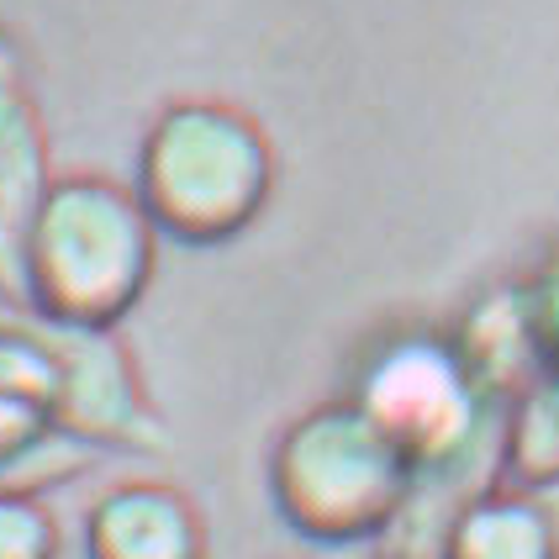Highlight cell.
Instances as JSON below:
<instances>
[{"instance_id": "obj_12", "label": "cell", "mask_w": 559, "mask_h": 559, "mask_svg": "<svg viewBox=\"0 0 559 559\" xmlns=\"http://www.w3.org/2000/svg\"><path fill=\"white\" fill-rule=\"evenodd\" d=\"M59 518L37 491H0V559H59Z\"/></svg>"}, {"instance_id": "obj_4", "label": "cell", "mask_w": 559, "mask_h": 559, "mask_svg": "<svg viewBox=\"0 0 559 559\" xmlns=\"http://www.w3.org/2000/svg\"><path fill=\"white\" fill-rule=\"evenodd\" d=\"M348 402L402 449L417 486L465 475L480 460V438L501 433V412L480 396L454 343L433 333L380 343L354 374Z\"/></svg>"}, {"instance_id": "obj_9", "label": "cell", "mask_w": 559, "mask_h": 559, "mask_svg": "<svg viewBox=\"0 0 559 559\" xmlns=\"http://www.w3.org/2000/svg\"><path fill=\"white\" fill-rule=\"evenodd\" d=\"M438 559H555L538 491L497 486L460 501L443 523Z\"/></svg>"}, {"instance_id": "obj_3", "label": "cell", "mask_w": 559, "mask_h": 559, "mask_svg": "<svg viewBox=\"0 0 559 559\" xmlns=\"http://www.w3.org/2000/svg\"><path fill=\"white\" fill-rule=\"evenodd\" d=\"M264 480L285 528L333 549L385 538L417 497V475L402 449L348 396L290 417L270 443Z\"/></svg>"}, {"instance_id": "obj_6", "label": "cell", "mask_w": 559, "mask_h": 559, "mask_svg": "<svg viewBox=\"0 0 559 559\" xmlns=\"http://www.w3.org/2000/svg\"><path fill=\"white\" fill-rule=\"evenodd\" d=\"M53 148L16 37L0 32V296L22 307L32 222L53 190Z\"/></svg>"}, {"instance_id": "obj_5", "label": "cell", "mask_w": 559, "mask_h": 559, "mask_svg": "<svg viewBox=\"0 0 559 559\" xmlns=\"http://www.w3.org/2000/svg\"><path fill=\"white\" fill-rule=\"evenodd\" d=\"M48 328V322H43ZM59 354V396L53 423L91 454L122 449V454H158L169 433L158 423L154 402L143 391V374L132 365L117 333H85V328H48Z\"/></svg>"}, {"instance_id": "obj_10", "label": "cell", "mask_w": 559, "mask_h": 559, "mask_svg": "<svg viewBox=\"0 0 559 559\" xmlns=\"http://www.w3.org/2000/svg\"><path fill=\"white\" fill-rule=\"evenodd\" d=\"M497 460L507 469V486L523 491L559 486V365H549L523 396L501 406Z\"/></svg>"}, {"instance_id": "obj_1", "label": "cell", "mask_w": 559, "mask_h": 559, "mask_svg": "<svg viewBox=\"0 0 559 559\" xmlns=\"http://www.w3.org/2000/svg\"><path fill=\"white\" fill-rule=\"evenodd\" d=\"M158 270V227L138 190L111 175H59L27 238L22 307L48 328L117 333Z\"/></svg>"}, {"instance_id": "obj_13", "label": "cell", "mask_w": 559, "mask_h": 559, "mask_svg": "<svg viewBox=\"0 0 559 559\" xmlns=\"http://www.w3.org/2000/svg\"><path fill=\"white\" fill-rule=\"evenodd\" d=\"M523 285H528V301H533V317H538V333H544V348H549V359L559 365V243L538 259V270H533Z\"/></svg>"}, {"instance_id": "obj_8", "label": "cell", "mask_w": 559, "mask_h": 559, "mask_svg": "<svg viewBox=\"0 0 559 559\" xmlns=\"http://www.w3.org/2000/svg\"><path fill=\"white\" fill-rule=\"evenodd\" d=\"M449 343H454L460 365L469 370V380L480 385V396L497 412L512 396H523L533 380L555 365L549 348H544V333H538V317H533L523 280H501L491 290H480L460 311Z\"/></svg>"}, {"instance_id": "obj_14", "label": "cell", "mask_w": 559, "mask_h": 559, "mask_svg": "<svg viewBox=\"0 0 559 559\" xmlns=\"http://www.w3.org/2000/svg\"><path fill=\"white\" fill-rule=\"evenodd\" d=\"M538 501H544V518H549V544H555V559H559V486L538 491Z\"/></svg>"}, {"instance_id": "obj_11", "label": "cell", "mask_w": 559, "mask_h": 559, "mask_svg": "<svg viewBox=\"0 0 559 559\" xmlns=\"http://www.w3.org/2000/svg\"><path fill=\"white\" fill-rule=\"evenodd\" d=\"M0 396L43 402L53 412L59 396V354L48 328H0Z\"/></svg>"}, {"instance_id": "obj_7", "label": "cell", "mask_w": 559, "mask_h": 559, "mask_svg": "<svg viewBox=\"0 0 559 559\" xmlns=\"http://www.w3.org/2000/svg\"><path fill=\"white\" fill-rule=\"evenodd\" d=\"M85 559H206L201 507L154 475L106 486L85 512Z\"/></svg>"}, {"instance_id": "obj_2", "label": "cell", "mask_w": 559, "mask_h": 559, "mask_svg": "<svg viewBox=\"0 0 559 559\" xmlns=\"http://www.w3.org/2000/svg\"><path fill=\"white\" fill-rule=\"evenodd\" d=\"M132 190L158 238L217 249L264 217L275 195V143L243 106L186 95L148 122Z\"/></svg>"}]
</instances>
